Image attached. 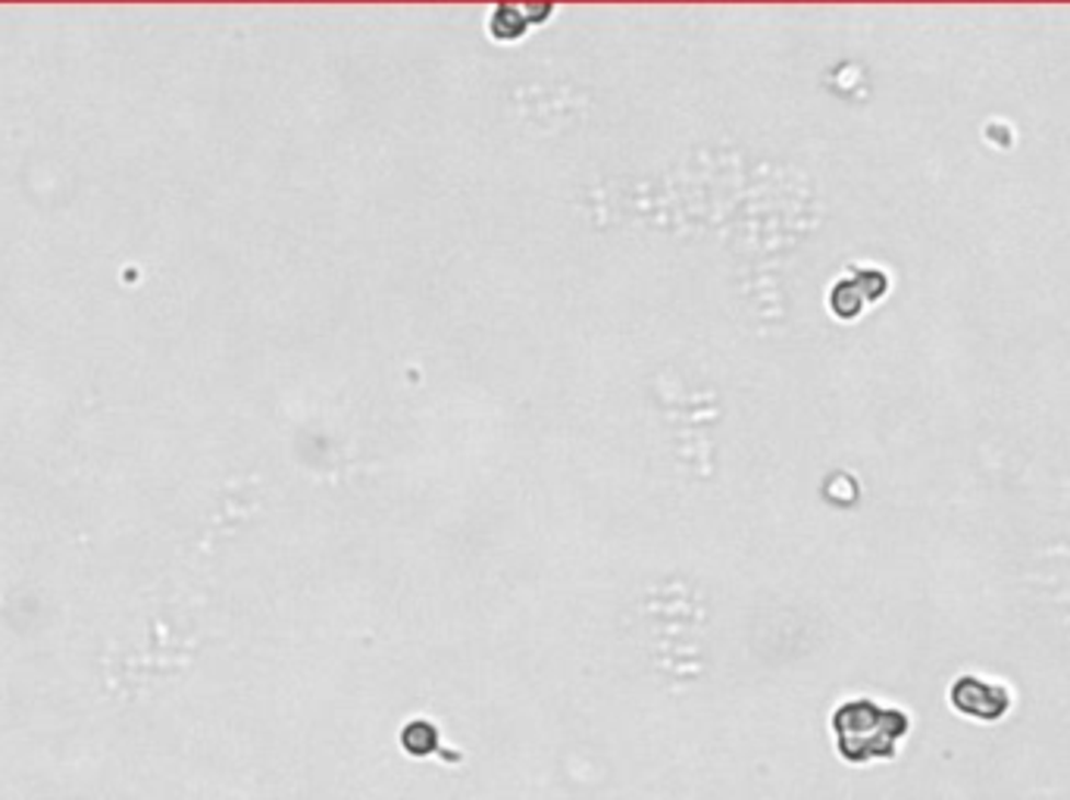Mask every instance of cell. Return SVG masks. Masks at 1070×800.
<instances>
[{
  "label": "cell",
  "mask_w": 1070,
  "mask_h": 800,
  "mask_svg": "<svg viewBox=\"0 0 1070 800\" xmlns=\"http://www.w3.org/2000/svg\"><path fill=\"white\" fill-rule=\"evenodd\" d=\"M842 757L864 763L874 757H893L901 735L908 732V716L901 710L876 707L874 700H852L832 716Z\"/></svg>",
  "instance_id": "1"
},
{
  "label": "cell",
  "mask_w": 1070,
  "mask_h": 800,
  "mask_svg": "<svg viewBox=\"0 0 1070 800\" xmlns=\"http://www.w3.org/2000/svg\"><path fill=\"white\" fill-rule=\"evenodd\" d=\"M952 704L962 714L977 716V719H1002L1011 700H1008V692L1002 685L983 682L977 675H964L952 688Z\"/></svg>",
  "instance_id": "2"
}]
</instances>
